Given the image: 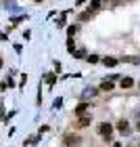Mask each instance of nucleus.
<instances>
[{"instance_id":"18","label":"nucleus","mask_w":140,"mask_h":147,"mask_svg":"<svg viewBox=\"0 0 140 147\" xmlns=\"http://www.w3.org/2000/svg\"><path fill=\"white\" fill-rule=\"evenodd\" d=\"M36 2H44V0H36Z\"/></svg>"},{"instance_id":"2","label":"nucleus","mask_w":140,"mask_h":147,"mask_svg":"<svg viewBox=\"0 0 140 147\" xmlns=\"http://www.w3.org/2000/svg\"><path fill=\"white\" fill-rule=\"evenodd\" d=\"M63 143L67 145V147H75V145H79V143H82V137H77V135H65Z\"/></svg>"},{"instance_id":"12","label":"nucleus","mask_w":140,"mask_h":147,"mask_svg":"<svg viewBox=\"0 0 140 147\" xmlns=\"http://www.w3.org/2000/svg\"><path fill=\"white\" fill-rule=\"evenodd\" d=\"M101 88H103V90H111V88H113V82H103Z\"/></svg>"},{"instance_id":"1","label":"nucleus","mask_w":140,"mask_h":147,"mask_svg":"<svg viewBox=\"0 0 140 147\" xmlns=\"http://www.w3.org/2000/svg\"><path fill=\"white\" fill-rule=\"evenodd\" d=\"M98 132H101V137H105L107 141H109V139H111V132H113V124L101 122V124H98Z\"/></svg>"},{"instance_id":"11","label":"nucleus","mask_w":140,"mask_h":147,"mask_svg":"<svg viewBox=\"0 0 140 147\" xmlns=\"http://www.w3.org/2000/svg\"><path fill=\"white\" fill-rule=\"evenodd\" d=\"M123 61H128V63H140V59L138 57H123Z\"/></svg>"},{"instance_id":"16","label":"nucleus","mask_w":140,"mask_h":147,"mask_svg":"<svg viewBox=\"0 0 140 147\" xmlns=\"http://www.w3.org/2000/svg\"><path fill=\"white\" fill-rule=\"evenodd\" d=\"M113 147H121V143H113Z\"/></svg>"},{"instance_id":"15","label":"nucleus","mask_w":140,"mask_h":147,"mask_svg":"<svg viewBox=\"0 0 140 147\" xmlns=\"http://www.w3.org/2000/svg\"><path fill=\"white\" fill-rule=\"evenodd\" d=\"M96 61H98L96 55H90V57H88V63H96Z\"/></svg>"},{"instance_id":"8","label":"nucleus","mask_w":140,"mask_h":147,"mask_svg":"<svg viewBox=\"0 0 140 147\" xmlns=\"http://www.w3.org/2000/svg\"><path fill=\"white\" fill-rule=\"evenodd\" d=\"M86 109H88V103H79L77 107H75V116H82Z\"/></svg>"},{"instance_id":"10","label":"nucleus","mask_w":140,"mask_h":147,"mask_svg":"<svg viewBox=\"0 0 140 147\" xmlns=\"http://www.w3.org/2000/svg\"><path fill=\"white\" fill-rule=\"evenodd\" d=\"M77 30H79V25H69V36H73V34H77Z\"/></svg>"},{"instance_id":"4","label":"nucleus","mask_w":140,"mask_h":147,"mask_svg":"<svg viewBox=\"0 0 140 147\" xmlns=\"http://www.w3.org/2000/svg\"><path fill=\"white\" fill-rule=\"evenodd\" d=\"M121 88H132V86H134V80H132L130 76H125V78H121Z\"/></svg>"},{"instance_id":"17","label":"nucleus","mask_w":140,"mask_h":147,"mask_svg":"<svg viewBox=\"0 0 140 147\" xmlns=\"http://www.w3.org/2000/svg\"><path fill=\"white\" fill-rule=\"evenodd\" d=\"M136 128H138V130H140V122H138V126H136Z\"/></svg>"},{"instance_id":"13","label":"nucleus","mask_w":140,"mask_h":147,"mask_svg":"<svg viewBox=\"0 0 140 147\" xmlns=\"http://www.w3.org/2000/svg\"><path fill=\"white\" fill-rule=\"evenodd\" d=\"M71 55H73V57H84V55H86V51H84V49H79V51H73Z\"/></svg>"},{"instance_id":"9","label":"nucleus","mask_w":140,"mask_h":147,"mask_svg":"<svg viewBox=\"0 0 140 147\" xmlns=\"http://www.w3.org/2000/svg\"><path fill=\"white\" fill-rule=\"evenodd\" d=\"M101 4H103V0H92V2H90V9H88V11L92 13V11H96V9H101Z\"/></svg>"},{"instance_id":"14","label":"nucleus","mask_w":140,"mask_h":147,"mask_svg":"<svg viewBox=\"0 0 140 147\" xmlns=\"http://www.w3.org/2000/svg\"><path fill=\"white\" fill-rule=\"evenodd\" d=\"M88 17H90V11H86V13H82V15H79V19H82V21H86Z\"/></svg>"},{"instance_id":"5","label":"nucleus","mask_w":140,"mask_h":147,"mask_svg":"<svg viewBox=\"0 0 140 147\" xmlns=\"http://www.w3.org/2000/svg\"><path fill=\"white\" fill-rule=\"evenodd\" d=\"M103 63L107 65V67H115V65H117V59H115V57H105Z\"/></svg>"},{"instance_id":"6","label":"nucleus","mask_w":140,"mask_h":147,"mask_svg":"<svg viewBox=\"0 0 140 147\" xmlns=\"http://www.w3.org/2000/svg\"><path fill=\"white\" fill-rule=\"evenodd\" d=\"M90 120H92L90 116H84V118H79V120H77V128H84V126H88V124H90Z\"/></svg>"},{"instance_id":"3","label":"nucleus","mask_w":140,"mask_h":147,"mask_svg":"<svg viewBox=\"0 0 140 147\" xmlns=\"http://www.w3.org/2000/svg\"><path fill=\"white\" fill-rule=\"evenodd\" d=\"M115 126H117V130L121 132V135H130V122L128 120H119Z\"/></svg>"},{"instance_id":"7","label":"nucleus","mask_w":140,"mask_h":147,"mask_svg":"<svg viewBox=\"0 0 140 147\" xmlns=\"http://www.w3.org/2000/svg\"><path fill=\"white\" fill-rule=\"evenodd\" d=\"M44 80H46V84H48V86H52V84L57 82V76H55V74H46Z\"/></svg>"},{"instance_id":"19","label":"nucleus","mask_w":140,"mask_h":147,"mask_svg":"<svg viewBox=\"0 0 140 147\" xmlns=\"http://www.w3.org/2000/svg\"><path fill=\"white\" fill-rule=\"evenodd\" d=\"M138 147H140V145H138Z\"/></svg>"}]
</instances>
